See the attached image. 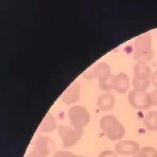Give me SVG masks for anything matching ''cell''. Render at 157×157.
Here are the masks:
<instances>
[{
  "instance_id": "cell-1",
  "label": "cell",
  "mask_w": 157,
  "mask_h": 157,
  "mask_svg": "<svg viewBox=\"0 0 157 157\" xmlns=\"http://www.w3.org/2000/svg\"><path fill=\"white\" fill-rule=\"evenodd\" d=\"M153 56L151 36L149 34H145L137 37L134 43V59L139 63H145L151 60Z\"/></svg>"
},
{
  "instance_id": "cell-2",
  "label": "cell",
  "mask_w": 157,
  "mask_h": 157,
  "mask_svg": "<svg viewBox=\"0 0 157 157\" xmlns=\"http://www.w3.org/2000/svg\"><path fill=\"white\" fill-rule=\"evenodd\" d=\"M100 128L108 138L112 141L120 140L125 134L123 126L113 115L104 116L100 120Z\"/></svg>"
},
{
  "instance_id": "cell-3",
  "label": "cell",
  "mask_w": 157,
  "mask_h": 157,
  "mask_svg": "<svg viewBox=\"0 0 157 157\" xmlns=\"http://www.w3.org/2000/svg\"><path fill=\"white\" fill-rule=\"evenodd\" d=\"M133 86L134 90L145 91L149 86L151 71L150 67L143 63H137L134 66Z\"/></svg>"
},
{
  "instance_id": "cell-4",
  "label": "cell",
  "mask_w": 157,
  "mask_h": 157,
  "mask_svg": "<svg viewBox=\"0 0 157 157\" xmlns=\"http://www.w3.org/2000/svg\"><path fill=\"white\" fill-rule=\"evenodd\" d=\"M69 117L71 124L74 128L82 129L90 121V115L87 110L81 106H74L69 110Z\"/></svg>"
},
{
  "instance_id": "cell-5",
  "label": "cell",
  "mask_w": 157,
  "mask_h": 157,
  "mask_svg": "<svg viewBox=\"0 0 157 157\" xmlns=\"http://www.w3.org/2000/svg\"><path fill=\"white\" fill-rule=\"evenodd\" d=\"M54 149L53 141L48 137H40L35 142L34 147L27 157H46Z\"/></svg>"
},
{
  "instance_id": "cell-6",
  "label": "cell",
  "mask_w": 157,
  "mask_h": 157,
  "mask_svg": "<svg viewBox=\"0 0 157 157\" xmlns=\"http://www.w3.org/2000/svg\"><path fill=\"white\" fill-rule=\"evenodd\" d=\"M59 134L62 139L64 148H69L75 145L81 138L83 134V130L76 128L73 129L66 126H60Z\"/></svg>"
},
{
  "instance_id": "cell-7",
  "label": "cell",
  "mask_w": 157,
  "mask_h": 157,
  "mask_svg": "<svg viewBox=\"0 0 157 157\" xmlns=\"http://www.w3.org/2000/svg\"><path fill=\"white\" fill-rule=\"evenodd\" d=\"M95 75L99 79V86L103 91L112 90L111 82L113 76L111 74L110 66L106 63H100L95 68Z\"/></svg>"
},
{
  "instance_id": "cell-8",
  "label": "cell",
  "mask_w": 157,
  "mask_h": 157,
  "mask_svg": "<svg viewBox=\"0 0 157 157\" xmlns=\"http://www.w3.org/2000/svg\"><path fill=\"white\" fill-rule=\"evenodd\" d=\"M128 100L130 104L135 109L146 110L151 106L148 93L145 91L133 90L129 94Z\"/></svg>"
},
{
  "instance_id": "cell-9",
  "label": "cell",
  "mask_w": 157,
  "mask_h": 157,
  "mask_svg": "<svg viewBox=\"0 0 157 157\" xmlns=\"http://www.w3.org/2000/svg\"><path fill=\"white\" fill-rule=\"evenodd\" d=\"M140 145L132 140H124L117 143L115 145L116 151L123 155H131L140 151Z\"/></svg>"
},
{
  "instance_id": "cell-10",
  "label": "cell",
  "mask_w": 157,
  "mask_h": 157,
  "mask_svg": "<svg viewBox=\"0 0 157 157\" xmlns=\"http://www.w3.org/2000/svg\"><path fill=\"white\" fill-rule=\"evenodd\" d=\"M111 86L112 89L116 90L118 93L125 94L129 87V76L124 73H120L116 76H113Z\"/></svg>"
},
{
  "instance_id": "cell-11",
  "label": "cell",
  "mask_w": 157,
  "mask_h": 157,
  "mask_svg": "<svg viewBox=\"0 0 157 157\" xmlns=\"http://www.w3.org/2000/svg\"><path fill=\"white\" fill-rule=\"evenodd\" d=\"M79 94L80 86L78 83H75L62 95V101L66 104L74 103L79 99Z\"/></svg>"
},
{
  "instance_id": "cell-12",
  "label": "cell",
  "mask_w": 157,
  "mask_h": 157,
  "mask_svg": "<svg viewBox=\"0 0 157 157\" xmlns=\"http://www.w3.org/2000/svg\"><path fill=\"white\" fill-rule=\"evenodd\" d=\"M115 105V97L110 93L101 95L97 100V105L102 111H108L113 108Z\"/></svg>"
},
{
  "instance_id": "cell-13",
  "label": "cell",
  "mask_w": 157,
  "mask_h": 157,
  "mask_svg": "<svg viewBox=\"0 0 157 157\" xmlns=\"http://www.w3.org/2000/svg\"><path fill=\"white\" fill-rule=\"evenodd\" d=\"M143 123L148 130L151 131H157V112H148L145 117Z\"/></svg>"
},
{
  "instance_id": "cell-14",
  "label": "cell",
  "mask_w": 157,
  "mask_h": 157,
  "mask_svg": "<svg viewBox=\"0 0 157 157\" xmlns=\"http://www.w3.org/2000/svg\"><path fill=\"white\" fill-rule=\"evenodd\" d=\"M56 127V121L51 115H48L40 126V130L44 132H51Z\"/></svg>"
},
{
  "instance_id": "cell-15",
  "label": "cell",
  "mask_w": 157,
  "mask_h": 157,
  "mask_svg": "<svg viewBox=\"0 0 157 157\" xmlns=\"http://www.w3.org/2000/svg\"><path fill=\"white\" fill-rule=\"evenodd\" d=\"M134 157H157V151L151 147H144Z\"/></svg>"
},
{
  "instance_id": "cell-16",
  "label": "cell",
  "mask_w": 157,
  "mask_h": 157,
  "mask_svg": "<svg viewBox=\"0 0 157 157\" xmlns=\"http://www.w3.org/2000/svg\"><path fill=\"white\" fill-rule=\"evenodd\" d=\"M53 157H78V156L67 151H59L54 153Z\"/></svg>"
},
{
  "instance_id": "cell-17",
  "label": "cell",
  "mask_w": 157,
  "mask_h": 157,
  "mask_svg": "<svg viewBox=\"0 0 157 157\" xmlns=\"http://www.w3.org/2000/svg\"><path fill=\"white\" fill-rule=\"evenodd\" d=\"M148 95L151 105L157 106V90H155L150 93H148Z\"/></svg>"
},
{
  "instance_id": "cell-18",
  "label": "cell",
  "mask_w": 157,
  "mask_h": 157,
  "mask_svg": "<svg viewBox=\"0 0 157 157\" xmlns=\"http://www.w3.org/2000/svg\"><path fill=\"white\" fill-rule=\"evenodd\" d=\"M99 157H118L117 155L110 150H106L102 151L99 156Z\"/></svg>"
},
{
  "instance_id": "cell-19",
  "label": "cell",
  "mask_w": 157,
  "mask_h": 157,
  "mask_svg": "<svg viewBox=\"0 0 157 157\" xmlns=\"http://www.w3.org/2000/svg\"><path fill=\"white\" fill-rule=\"evenodd\" d=\"M151 83L153 85L157 88V70L154 71L151 76Z\"/></svg>"
},
{
  "instance_id": "cell-20",
  "label": "cell",
  "mask_w": 157,
  "mask_h": 157,
  "mask_svg": "<svg viewBox=\"0 0 157 157\" xmlns=\"http://www.w3.org/2000/svg\"><path fill=\"white\" fill-rule=\"evenodd\" d=\"M78 157H83V156H78Z\"/></svg>"
}]
</instances>
